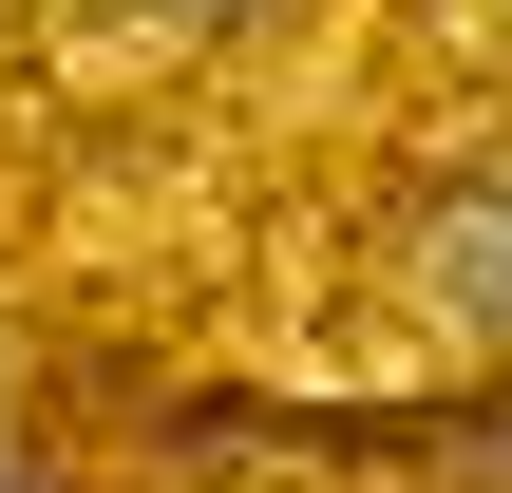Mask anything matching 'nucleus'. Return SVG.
<instances>
[{"label":"nucleus","mask_w":512,"mask_h":493,"mask_svg":"<svg viewBox=\"0 0 512 493\" xmlns=\"http://www.w3.org/2000/svg\"><path fill=\"white\" fill-rule=\"evenodd\" d=\"M133 19H171V38H247V19H285V0H133Z\"/></svg>","instance_id":"2"},{"label":"nucleus","mask_w":512,"mask_h":493,"mask_svg":"<svg viewBox=\"0 0 512 493\" xmlns=\"http://www.w3.org/2000/svg\"><path fill=\"white\" fill-rule=\"evenodd\" d=\"M0 493H57V475H38V456H0Z\"/></svg>","instance_id":"3"},{"label":"nucleus","mask_w":512,"mask_h":493,"mask_svg":"<svg viewBox=\"0 0 512 493\" xmlns=\"http://www.w3.org/2000/svg\"><path fill=\"white\" fill-rule=\"evenodd\" d=\"M418 285H437L475 342H512V171H456V190H418Z\"/></svg>","instance_id":"1"}]
</instances>
